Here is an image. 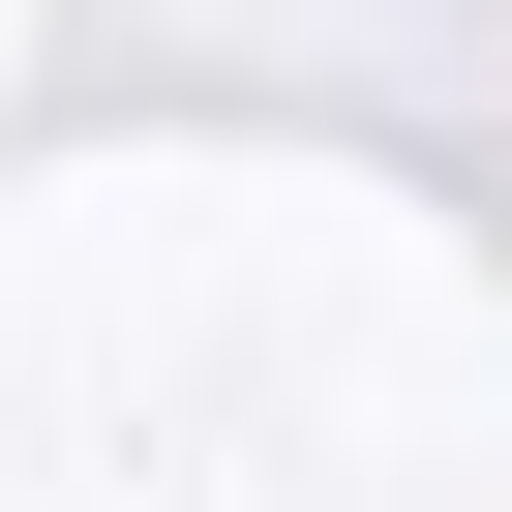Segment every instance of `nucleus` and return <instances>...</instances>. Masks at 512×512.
I'll return each mask as SVG.
<instances>
[]
</instances>
